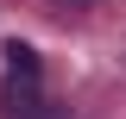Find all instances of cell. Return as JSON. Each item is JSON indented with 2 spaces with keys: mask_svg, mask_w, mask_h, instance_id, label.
I'll list each match as a JSON object with an SVG mask.
<instances>
[{
  "mask_svg": "<svg viewBox=\"0 0 126 119\" xmlns=\"http://www.w3.org/2000/svg\"><path fill=\"white\" fill-rule=\"evenodd\" d=\"M0 119H50L38 100V82H6L0 88Z\"/></svg>",
  "mask_w": 126,
  "mask_h": 119,
  "instance_id": "6da1fadb",
  "label": "cell"
},
{
  "mask_svg": "<svg viewBox=\"0 0 126 119\" xmlns=\"http://www.w3.org/2000/svg\"><path fill=\"white\" fill-rule=\"evenodd\" d=\"M0 57H6V82H38V75H44V63H38L32 44H6Z\"/></svg>",
  "mask_w": 126,
  "mask_h": 119,
  "instance_id": "7a4b0ae2",
  "label": "cell"
},
{
  "mask_svg": "<svg viewBox=\"0 0 126 119\" xmlns=\"http://www.w3.org/2000/svg\"><path fill=\"white\" fill-rule=\"evenodd\" d=\"M57 6H101V0H57Z\"/></svg>",
  "mask_w": 126,
  "mask_h": 119,
  "instance_id": "3957f363",
  "label": "cell"
}]
</instances>
